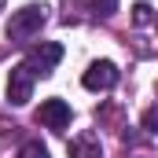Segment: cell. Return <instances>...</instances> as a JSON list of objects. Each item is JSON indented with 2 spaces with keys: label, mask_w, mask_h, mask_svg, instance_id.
<instances>
[{
  "label": "cell",
  "mask_w": 158,
  "mask_h": 158,
  "mask_svg": "<svg viewBox=\"0 0 158 158\" xmlns=\"http://www.w3.org/2000/svg\"><path fill=\"white\" fill-rule=\"evenodd\" d=\"M70 118H74V110H70V103L66 99H59V96H52V99H44L37 110V121L44 125V129H55V132H63L66 125H70Z\"/></svg>",
  "instance_id": "obj_5"
},
{
  "label": "cell",
  "mask_w": 158,
  "mask_h": 158,
  "mask_svg": "<svg viewBox=\"0 0 158 158\" xmlns=\"http://www.w3.org/2000/svg\"><path fill=\"white\" fill-rule=\"evenodd\" d=\"M33 70L26 66V63H19V66H11V77H7V103L11 107H26L30 99H33Z\"/></svg>",
  "instance_id": "obj_3"
},
{
  "label": "cell",
  "mask_w": 158,
  "mask_h": 158,
  "mask_svg": "<svg viewBox=\"0 0 158 158\" xmlns=\"http://www.w3.org/2000/svg\"><path fill=\"white\" fill-rule=\"evenodd\" d=\"M44 22H48V7H44V4H26V7H19V11H11V22H7V37L22 44V40L37 37Z\"/></svg>",
  "instance_id": "obj_1"
},
{
  "label": "cell",
  "mask_w": 158,
  "mask_h": 158,
  "mask_svg": "<svg viewBox=\"0 0 158 158\" xmlns=\"http://www.w3.org/2000/svg\"><path fill=\"white\" fill-rule=\"evenodd\" d=\"M59 59H63V44L44 40V44H37V48H30V55H26L22 63L33 70V77H52V70L59 66Z\"/></svg>",
  "instance_id": "obj_2"
},
{
  "label": "cell",
  "mask_w": 158,
  "mask_h": 158,
  "mask_svg": "<svg viewBox=\"0 0 158 158\" xmlns=\"http://www.w3.org/2000/svg\"><path fill=\"white\" fill-rule=\"evenodd\" d=\"M19 158H48V147H44L40 140H30V143L19 151Z\"/></svg>",
  "instance_id": "obj_8"
},
{
  "label": "cell",
  "mask_w": 158,
  "mask_h": 158,
  "mask_svg": "<svg viewBox=\"0 0 158 158\" xmlns=\"http://www.w3.org/2000/svg\"><path fill=\"white\" fill-rule=\"evenodd\" d=\"M70 155H74V158H99V155H103V151H99V136H96V132L74 136V140H70Z\"/></svg>",
  "instance_id": "obj_6"
},
{
  "label": "cell",
  "mask_w": 158,
  "mask_h": 158,
  "mask_svg": "<svg viewBox=\"0 0 158 158\" xmlns=\"http://www.w3.org/2000/svg\"><path fill=\"white\" fill-rule=\"evenodd\" d=\"M92 11H96L99 19H110V15L118 11V0H92Z\"/></svg>",
  "instance_id": "obj_9"
},
{
  "label": "cell",
  "mask_w": 158,
  "mask_h": 158,
  "mask_svg": "<svg viewBox=\"0 0 158 158\" xmlns=\"http://www.w3.org/2000/svg\"><path fill=\"white\" fill-rule=\"evenodd\" d=\"M0 7H4V0H0Z\"/></svg>",
  "instance_id": "obj_11"
},
{
  "label": "cell",
  "mask_w": 158,
  "mask_h": 158,
  "mask_svg": "<svg viewBox=\"0 0 158 158\" xmlns=\"http://www.w3.org/2000/svg\"><path fill=\"white\" fill-rule=\"evenodd\" d=\"M143 129L147 132H158V110H147L143 114Z\"/></svg>",
  "instance_id": "obj_10"
},
{
  "label": "cell",
  "mask_w": 158,
  "mask_h": 158,
  "mask_svg": "<svg viewBox=\"0 0 158 158\" xmlns=\"http://www.w3.org/2000/svg\"><path fill=\"white\" fill-rule=\"evenodd\" d=\"M151 19H155V15H151V4H143V0L132 4V22H136V26H147Z\"/></svg>",
  "instance_id": "obj_7"
},
{
  "label": "cell",
  "mask_w": 158,
  "mask_h": 158,
  "mask_svg": "<svg viewBox=\"0 0 158 158\" xmlns=\"http://www.w3.org/2000/svg\"><path fill=\"white\" fill-rule=\"evenodd\" d=\"M81 85H85L88 92H107V88L118 85V66H114L110 59H96V63L81 74Z\"/></svg>",
  "instance_id": "obj_4"
}]
</instances>
